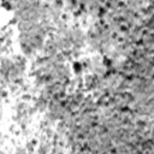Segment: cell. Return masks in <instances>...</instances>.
<instances>
[{
	"label": "cell",
	"mask_w": 154,
	"mask_h": 154,
	"mask_svg": "<svg viewBox=\"0 0 154 154\" xmlns=\"http://www.w3.org/2000/svg\"><path fill=\"white\" fill-rule=\"evenodd\" d=\"M0 6H1L4 10H6V11H11V12H13L14 8H16V2H13V1H10V2H2Z\"/></svg>",
	"instance_id": "cell-5"
},
{
	"label": "cell",
	"mask_w": 154,
	"mask_h": 154,
	"mask_svg": "<svg viewBox=\"0 0 154 154\" xmlns=\"http://www.w3.org/2000/svg\"><path fill=\"white\" fill-rule=\"evenodd\" d=\"M58 53H60V52H58V49H57V47H55V45H54L52 37L49 36V37L45 41V45H43V47H42V51H41V54H40V55L51 58V57H54V55L58 54Z\"/></svg>",
	"instance_id": "cell-2"
},
{
	"label": "cell",
	"mask_w": 154,
	"mask_h": 154,
	"mask_svg": "<svg viewBox=\"0 0 154 154\" xmlns=\"http://www.w3.org/2000/svg\"><path fill=\"white\" fill-rule=\"evenodd\" d=\"M31 106L35 108V111L37 112V114H43L47 111L48 107V100H46L45 97L36 95L31 99Z\"/></svg>",
	"instance_id": "cell-1"
},
{
	"label": "cell",
	"mask_w": 154,
	"mask_h": 154,
	"mask_svg": "<svg viewBox=\"0 0 154 154\" xmlns=\"http://www.w3.org/2000/svg\"><path fill=\"white\" fill-rule=\"evenodd\" d=\"M70 67H71V71H72V76L73 77H83L85 73H84V69L82 66V63L79 59H75L70 63Z\"/></svg>",
	"instance_id": "cell-3"
},
{
	"label": "cell",
	"mask_w": 154,
	"mask_h": 154,
	"mask_svg": "<svg viewBox=\"0 0 154 154\" xmlns=\"http://www.w3.org/2000/svg\"><path fill=\"white\" fill-rule=\"evenodd\" d=\"M8 96H10V91H8V89H7L4 84L0 83V105H2L4 101H6V100L8 99Z\"/></svg>",
	"instance_id": "cell-4"
},
{
	"label": "cell",
	"mask_w": 154,
	"mask_h": 154,
	"mask_svg": "<svg viewBox=\"0 0 154 154\" xmlns=\"http://www.w3.org/2000/svg\"><path fill=\"white\" fill-rule=\"evenodd\" d=\"M0 154H7V153H6V152H5L2 148H0Z\"/></svg>",
	"instance_id": "cell-8"
},
{
	"label": "cell",
	"mask_w": 154,
	"mask_h": 154,
	"mask_svg": "<svg viewBox=\"0 0 154 154\" xmlns=\"http://www.w3.org/2000/svg\"><path fill=\"white\" fill-rule=\"evenodd\" d=\"M12 154H28L26 149L24 146H20V144H17L14 148H13V152Z\"/></svg>",
	"instance_id": "cell-6"
},
{
	"label": "cell",
	"mask_w": 154,
	"mask_h": 154,
	"mask_svg": "<svg viewBox=\"0 0 154 154\" xmlns=\"http://www.w3.org/2000/svg\"><path fill=\"white\" fill-rule=\"evenodd\" d=\"M6 143V136L5 134L2 132V130H0V148Z\"/></svg>",
	"instance_id": "cell-7"
}]
</instances>
